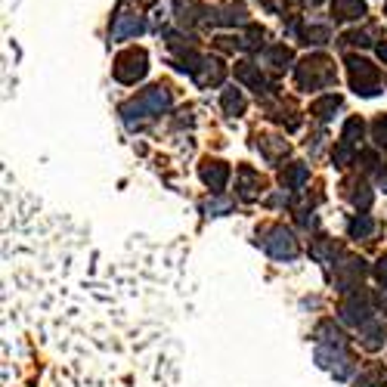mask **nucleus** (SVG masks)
I'll return each instance as SVG.
<instances>
[{
    "label": "nucleus",
    "mask_w": 387,
    "mask_h": 387,
    "mask_svg": "<svg viewBox=\"0 0 387 387\" xmlns=\"http://www.w3.org/2000/svg\"><path fill=\"white\" fill-rule=\"evenodd\" d=\"M263 245L273 257H295L298 254V242L291 239V233H285L282 226L273 229V239H263Z\"/></svg>",
    "instance_id": "39448f33"
},
{
    "label": "nucleus",
    "mask_w": 387,
    "mask_h": 387,
    "mask_svg": "<svg viewBox=\"0 0 387 387\" xmlns=\"http://www.w3.org/2000/svg\"><path fill=\"white\" fill-rule=\"evenodd\" d=\"M338 105H341L338 96H326V99H319V103H313V115H316L319 121H326V118H332V112H338Z\"/></svg>",
    "instance_id": "6e6552de"
},
{
    "label": "nucleus",
    "mask_w": 387,
    "mask_h": 387,
    "mask_svg": "<svg viewBox=\"0 0 387 387\" xmlns=\"http://www.w3.org/2000/svg\"><path fill=\"white\" fill-rule=\"evenodd\" d=\"M168 105H170V93L164 87H152V90L143 93L140 99H133V103L124 109V115H131V112H137V115H161Z\"/></svg>",
    "instance_id": "20e7f679"
},
{
    "label": "nucleus",
    "mask_w": 387,
    "mask_h": 387,
    "mask_svg": "<svg viewBox=\"0 0 387 387\" xmlns=\"http://www.w3.org/2000/svg\"><path fill=\"white\" fill-rule=\"evenodd\" d=\"M375 143L378 146H387V115H381L375 121Z\"/></svg>",
    "instance_id": "ddd939ff"
},
{
    "label": "nucleus",
    "mask_w": 387,
    "mask_h": 387,
    "mask_svg": "<svg viewBox=\"0 0 387 387\" xmlns=\"http://www.w3.org/2000/svg\"><path fill=\"white\" fill-rule=\"evenodd\" d=\"M146 53L143 50H127V53L118 56V62H115V78H118L121 84H137L143 75H146Z\"/></svg>",
    "instance_id": "7ed1b4c3"
},
{
    "label": "nucleus",
    "mask_w": 387,
    "mask_h": 387,
    "mask_svg": "<svg viewBox=\"0 0 387 387\" xmlns=\"http://www.w3.org/2000/svg\"><path fill=\"white\" fill-rule=\"evenodd\" d=\"M372 229H375V224H372L369 217H360V220H353V224H350V235H369Z\"/></svg>",
    "instance_id": "f8f14e48"
},
{
    "label": "nucleus",
    "mask_w": 387,
    "mask_h": 387,
    "mask_svg": "<svg viewBox=\"0 0 387 387\" xmlns=\"http://www.w3.org/2000/svg\"><path fill=\"white\" fill-rule=\"evenodd\" d=\"M332 81H335V68L326 56H310V59H304L298 66V84L300 87L316 90V87H328Z\"/></svg>",
    "instance_id": "f257e3e1"
},
{
    "label": "nucleus",
    "mask_w": 387,
    "mask_h": 387,
    "mask_svg": "<svg viewBox=\"0 0 387 387\" xmlns=\"http://www.w3.org/2000/svg\"><path fill=\"white\" fill-rule=\"evenodd\" d=\"M307 3H322V0H307Z\"/></svg>",
    "instance_id": "2eb2a0df"
},
{
    "label": "nucleus",
    "mask_w": 387,
    "mask_h": 387,
    "mask_svg": "<svg viewBox=\"0 0 387 387\" xmlns=\"http://www.w3.org/2000/svg\"><path fill=\"white\" fill-rule=\"evenodd\" d=\"M378 279H381V285L387 289V261H381V263H378Z\"/></svg>",
    "instance_id": "4468645a"
},
{
    "label": "nucleus",
    "mask_w": 387,
    "mask_h": 387,
    "mask_svg": "<svg viewBox=\"0 0 387 387\" xmlns=\"http://www.w3.org/2000/svg\"><path fill=\"white\" fill-rule=\"evenodd\" d=\"M224 109H226L229 115H239L242 109H245V99H242V93L235 90V87H229V90L224 93Z\"/></svg>",
    "instance_id": "1a4fd4ad"
},
{
    "label": "nucleus",
    "mask_w": 387,
    "mask_h": 387,
    "mask_svg": "<svg viewBox=\"0 0 387 387\" xmlns=\"http://www.w3.org/2000/svg\"><path fill=\"white\" fill-rule=\"evenodd\" d=\"M332 16L338 19V22H353V19L365 16V3H363V0H335Z\"/></svg>",
    "instance_id": "423d86ee"
},
{
    "label": "nucleus",
    "mask_w": 387,
    "mask_h": 387,
    "mask_svg": "<svg viewBox=\"0 0 387 387\" xmlns=\"http://www.w3.org/2000/svg\"><path fill=\"white\" fill-rule=\"evenodd\" d=\"M347 68H350V84H353L356 93H363V96H375L378 93V68L372 66V62L360 59V56H350L347 59Z\"/></svg>",
    "instance_id": "f03ea898"
},
{
    "label": "nucleus",
    "mask_w": 387,
    "mask_h": 387,
    "mask_svg": "<svg viewBox=\"0 0 387 387\" xmlns=\"http://www.w3.org/2000/svg\"><path fill=\"white\" fill-rule=\"evenodd\" d=\"M226 177H229V168H226V164H220V161H207L202 168V180L211 186V189H220V186L226 183Z\"/></svg>",
    "instance_id": "0eeeda50"
},
{
    "label": "nucleus",
    "mask_w": 387,
    "mask_h": 387,
    "mask_svg": "<svg viewBox=\"0 0 387 387\" xmlns=\"http://www.w3.org/2000/svg\"><path fill=\"white\" fill-rule=\"evenodd\" d=\"M307 180V168H291L289 174H282V183L285 186H300Z\"/></svg>",
    "instance_id": "9b49d317"
},
{
    "label": "nucleus",
    "mask_w": 387,
    "mask_h": 387,
    "mask_svg": "<svg viewBox=\"0 0 387 387\" xmlns=\"http://www.w3.org/2000/svg\"><path fill=\"white\" fill-rule=\"evenodd\" d=\"M387 381V375L381 369H372L369 375H363V378H356V387H384Z\"/></svg>",
    "instance_id": "9d476101"
}]
</instances>
